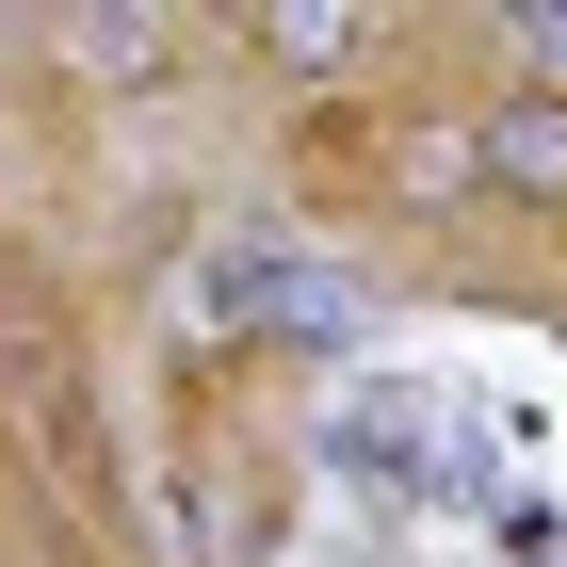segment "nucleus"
<instances>
[{"label": "nucleus", "mask_w": 567, "mask_h": 567, "mask_svg": "<svg viewBox=\"0 0 567 567\" xmlns=\"http://www.w3.org/2000/svg\"><path fill=\"white\" fill-rule=\"evenodd\" d=\"M212 308H227V324H292V341H324L357 292L308 260V244H212Z\"/></svg>", "instance_id": "nucleus-1"}, {"label": "nucleus", "mask_w": 567, "mask_h": 567, "mask_svg": "<svg viewBox=\"0 0 567 567\" xmlns=\"http://www.w3.org/2000/svg\"><path fill=\"white\" fill-rule=\"evenodd\" d=\"M260 33L292 49V65H341V49H357V0H260Z\"/></svg>", "instance_id": "nucleus-2"}, {"label": "nucleus", "mask_w": 567, "mask_h": 567, "mask_svg": "<svg viewBox=\"0 0 567 567\" xmlns=\"http://www.w3.org/2000/svg\"><path fill=\"white\" fill-rule=\"evenodd\" d=\"M486 163H503V178H551V195H567V114H503V146H486Z\"/></svg>", "instance_id": "nucleus-3"}, {"label": "nucleus", "mask_w": 567, "mask_h": 567, "mask_svg": "<svg viewBox=\"0 0 567 567\" xmlns=\"http://www.w3.org/2000/svg\"><path fill=\"white\" fill-rule=\"evenodd\" d=\"M535 49H551V65H567V0H535Z\"/></svg>", "instance_id": "nucleus-4"}]
</instances>
